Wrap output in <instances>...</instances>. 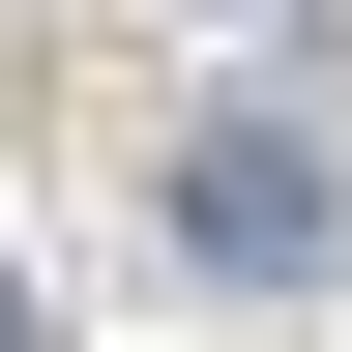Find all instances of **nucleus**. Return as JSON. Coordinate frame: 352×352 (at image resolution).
<instances>
[{
	"instance_id": "1",
	"label": "nucleus",
	"mask_w": 352,
	"mask_h": 352,
	"mask_svg": "<svg viewBox=\"0 0 352 352\" xmlns=\"http://www.w3.org/2000/svg\"><path fill=\"white\" fill-rule=\"evenodd\" d=\"M176 235L235 264V294H294V264H352V176L294 147V118H206V147H176Z\"/></svg>"
},
{
	"instance_id": "2",
	"label": "nucleus",
	"mask_w": 352,
	"mask_h": 352,
	"mask_svg": "<svg viewBox=\"0 0 352 352\" xmlns=\"http://www.w3.org/2000/svg\"><path fill=\"white\" fill-rule=\"evenodd\" d=\"M0 352H30V264H0Z\"/></svg>"
}]
</instances>
